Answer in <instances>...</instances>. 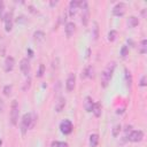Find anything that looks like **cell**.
<instances>
[{"mask_svg": "<svg viewBox=\"0 0 147 147\" xmlns=\"http://www.w3.org/2000/svg\"><path fill=\"white\" fill-rule=\"evenodd\" d=\"M60 129H61V132H62V133L69 134V133H71L74 126H72V123H71L69 119H64V121L60 124Z\"/></svg>", "mask_w": 147, "mask_h": 147, "instance_id": "8992f818", "label": "cell"}, {"mask_svg": "<svg viewBox=\"0 0 147 147\" xmlns=\"http://www.w3.org/2000/svg\"><path fill=\"white\" fill-rule=\"evenodd\" d=\"M3 94L6 95V96H9L10 95V93H11V85H6L5 87H3Z\"/></svg>", "mask_w": 147, "mask_h": 147, "instance_id": "d4e9b609", "label": "cell"}, {"mask_svg": "<svg viewBox=\"0 0 147 147\" xmlns=\"http://www.w3.org/2000/svg\"><path fill=\"white\" fill-rule=\"evenodd\" d=\"M33 37H34V40L37 42H41L45 39V33L42 31H36L34 34H33Z\"/></svg>", "mask_w": 147, "mask_h": 147, "instance_id": "ffe728a7", "label": "cell"}, {"mask_svg": "<svg viewBox=\"0 0 147 147\" xmlns=\"http://www.w3.org/2000/svg\"><path fill=\"white\" fill-rule=\"evenodd\" d=\"M116 37H117V31L110 30V32L108 33V40H109V41H114V40L116 39Z\"/></svg>", "mask_w": 147, "mask_h": 147, "instance_id": "603a6c76", "label": "cell"}, {"mask_svg": "<svg viewBox=\"0 0 147 147\" xmlns=\"http://www.w3.org/2000/svg\"><path fill=\"white\" fill-rule=\"evenodd\" d=\"M93 76V68L90 65V67H87L83 72H82V78H91Z\"/></svg>", "mask_w": 147, "mask_h": 147, "instance_id": "d6986e66", "label": "cell"}, {"mask_svg": "<svg viewBox=\"0 0 147 147\" xmlns=\"http://www.w3.org/2000/svg\"><path fill=\"white\" fill-rule=\"evenodd\" d=\"M146 78H147V77H146V75H144V76L141 77L140 83H139V85H140V86H146V84H147V83H146Z\"/></svg>", "mask_w": 147, "mask_h": 147, "instance_id": "f546056e", "label": "cell"}, {"mask_svg": "<svg viewBox=\"0 0 147 147\" xmlns=\"http://www.w3.org/2000/svg\"><path fill=\"white\" fill-rule=\"evenodd\" d=\"M3 22H5V30L7 32L11 31V29H13V14L11 13H7L5 15Z\"/></svg>", "mask_w": 147, "mask_h": 147, "instance_id": "ba28073f", "label": "cell"}, {"mask_svg": "<svg viewBox=\"0 0 147 147\" xmlns=\"http://www.w3.org/2000/svg\"><path fill=\"white\" fill-rule=\"evenodd\" d=\"M34 122H36V117H34L33 114H31V113L24 114V116H23V118H22V124H21L22 132L25 133L28 130L32 129L33 125H34Z\"/></svg>", "mask_w": 147, "mask_h": 147, "instance_id": "7a4b0ae2", "label": "cell"}, {"mask_svg": "<svg viewBox=\"0 0 147 147\" xmlns=\"http://www.w3.org/2000/svg\"><path fill=\"white\" fill-rule=\"evenodd\" d=\"M125 9H126L125 3H124V2H118V3H116L115 7L113 8V14H114L115 16H123V15L125 14Z\"/></svg>", "mask_w": 147, "mask_h": 147, "instance_id": "52a82bcc", "label": "cell"}, {"mask_svg": "<svg viewBox=\"0 0 147 147\" xmlns=\"http://www.w3.org/2000/svg\"><path fill=\"white\" fill-rule=\"evenodd\" d=\"M49 3H51V6H55V5H57V1H55V2L54 1H51Z\"/></svg>", "mask_w": 147, "mask_h": 147, "instance_id": "836d02e7", "label": "cell"}, {"mask_svg": "<svg viewBox=\"0 0 147 147\" xmlns=\"http://www.w3.org/2000/svg\"><path fill=\"white\" fill-rule=\"evenodd\" d=\"M14 64H15V60L14 57L11 56H7L6 60H5V63H3V69L6 72H9L14 69Z\"/></svg>", "mask_w": 147, "mask_h": 147, "instance_id": "30bf717a", "label": "cell"}, {"mask_svg": "<svg viewBox=\"0 0 147 147\" xmlns=\"http://www.w3.org/2000/svg\"><path fill=\"white\" fill-rule=\"evenodd\" d=\"M3 106H5L3 100H1V99H0V113H2V111H3Z\"/></svg>", "mask_w": 147, "mask_h": 147, "instance_id": "1f68e13d", "label": "cell"}, {"mask_svg": "<svg viewBox=\"0 0 147 147\" xmlns=\"http://www.w3.org/2000/svg\"><path fill=\"white\" fill-rule=\"evenodd\" d=\"M146 52H147V40L142 39L140 45H139V53L140 54H146Z\"/></svg>", "mask_w": 147, "mask_h": 147, "instance_id": "44dd1931", "label": "cell"}, {"mask_svg": "<svg viewBox=\"0 0 147 147\" xmlns=\"http://www.w3.org/2000/svg\"><path fill=\"white\" fill-rule=\"evenodd\" d=\"M78 7H79V1H76V0L70 1V3H69V15L75 16L77 10H78Z\"/></svg>", "mask_w": 147, "mask_h": 147, "instance_id": "7c38bea8", "label": "cell"}, {"mask_svg": "<svg viewBox=\"0 0 147 147\" xmlns=\"http://www.w3.org/2000/svg\"><path fill=\"white\" fill-rule=\"evenodd\" d=\"M125 82H126V85L129 87H131V84H132V77H131V74L127 69H125Z\"/></svg>", "mask_w": 147, "mask_h": 147, "instance_id": "7402d4cb", "label": "cell"}, {"mask_svg": "<svg viewBox=\"0 0 147 147\" xmlns=\"http://www.w3.org/2000/svg\"><path fill=\"white\" fill-rule=\"evenodd\" d=\"M142 138H144V132L141 130H134V131H131L127 139L132 142H139L142 140Z\"/></svg>", "mask_w": 147, "mask_h": 147, "instance_id": "5b68a950", "label": "cell"}, {"mask_svg": "<svg viewBox=\"0 0 147 147\" xmlns=\"http://www.w3.org/2000/svg\"><path fill=\"white\" fill-rule=\"evenodd\" d=\"M56 147H68V144L61 141V142H57V146H56Z\"/></svg>", "mask_w": 147, "mask_h": 147, "instance_id": "4dcf8cb0", "label": "cell"}, {"mask_svg": "<svg viewBox=\"0 0 147 147\" xmlns=\"http://www.w3.org/2000/svg\"><path fill=\"white\" fill-rule=\"evenodd\" d=\"M3 10H5V5H3L2 1H0V18L1 20H3L5 18V15H6Z\"/></svg>", "mask_w": 147, "mask_h": 147, "instance_id": "4316f807", "label": "cell"}, {"mask_svg": "<svg viewBox=\"0 0 147 147\" xmlns=\"http://www.w3.org/2000/svg\"><path fill=\"white\" fill-rule=\"evenodd\" d=\"M79 6L83 7L82 9V23L83 25H87L88 24V21H90V9H88V5L86 1H83V2H79Z\"/></svg>", "mask_w": 147, "mask_h": 147, "instance_id": "277c9868", "label": "cell"}, {"mask_svg": "<svg viewBox=\"0 0 147 147\" xmlns=\"http://www.w3.org/2000/svg\"><path fill=\"white\" fill-rule=\"evenodd\" d=\"M99 144V136L96 133H93L90 136V146L91 147H96Z\"/></svg>", "mask_w": 147, "mask_h": 147, "instance_id": "e0dca14e", "label": "cell"}, {"mask_svg": "<svg viewBox=\"0 0 147 147\" xmlns=\"http://www.w3.org/2000/svg\"><path fill=\"white\" fill-rule=\"evenodd\" d=\"M18 114H20L18 103H17L16 100H14V101L11 102V106H10V123H11L13 125H16V124H17Z\"/></svg>", "mask_w": 147, "mask_h": 147, "instance_id": "3957f363", "label": "cell"}, {"mask_svg": "<svg viewBox=\"0 0 147 147\" xmlns=\"http://www.w3.org/2000/svg\"><path fill=\"white\" fill-rule=\"evenodd\" d=\"M75 83H76V76H75V74H70L69 77H68V79H67V83H65V87H67V90L69 92L74 91Z\"/></svg>", "mask_w": 147, "mask_h": 147, "instance_id": "8fae6325", "label": "cell"}, {"mask_svg": "<svg viewBox=\"0 0 147 147\" xmlns=\"http://www.w3.org/2000/svg\"><path fill=\"white\" fill-rule=\"evenodd\" d=\"M20 68H21L22 74L24 76H28L30 72V61L28 59H22L21 63H20Z\"/></svg>", "mask_w": 147, "mask_h": 147, "instance_id": "9c48e42d", "label": "cell"}, {"mask_svg": "<svg viewBox=\"0 0 147 147\" xmlns=\"http://www.w3.org/2000/svg\"><path fill=\"white\" fill-rule=\"evenodd\" d=\"M93 103H94V102H93L92 98H90V96H86V98H85V101H84V107H85V110H86L87 113L92 111Z\"/></svg>", "mask_w": 147, "mask_h": 147, "instance_id": "9a60e30c", "label": "cell"}, {"mask_svg": "<svg viewBox=\"0 0 147 147\" xmlns=\"http://www.w3.org/2000/svg\"><path fill=\"white\" fill-rule=\"evenodd\" d=\"M44 71H45V65H44V64H40V65H39V70H38V72H37V77H42Z\"/></svg>", "mask_w": 147, "mask_h": 147, "instance_id": "83f0119b", "label": "cell"}, {"mask_svg": "<svg viewBox=\"0 0 147 147\" xmlns=\"http://www.w3.org/2000/svg\"><path fill=\"white\" fill-rule=\"evenodd\" d=\"M115 67H116L115 62H109L107 64V67L105 68V70L102 71V74H101V86L102 87H107L108 86V84H109V82L111 79V76L114 74Z\"/></svg>", "mask_w": 147, "mask_h": 147, "instance_id": "6da1fadb", "label": "cell"}, {"mask_svg": "<svg viewBox=\"0 0 147 147\" xmlns=\"http://www.w3.org/2000/svg\"><path fill=\"white\" fill-rule=\"evenodd\" d=\"M101 109H102V107H101V103H100V102H95V103H93L92 113L94 114L95 117H100V116H101Z\"/></svg>", "mask_w": 147, "mask_h": 147, "instance_id": "2e32d148", "label": "cell"}, {"mask_svg": "<svg viewBox=\"0 0 147 147\" xmlns=\"http://www.w3.org/2000/svg\"><path fill=\"white\" fill-rule=\"evenodd\" d=\"M138 24H139L138 17H136V16H130V17L127 18V25H129L130 28H136Z\"/></svg>", "mask_w": 147, "mask_h": 147, "instance_id": "ac0fdd59", "label": "cell"}, {"mask_svg": "<svg viewBox=\"0 0 147 147\" xmlns=\"http://www.w3.org/2000/svg\"><path fill=\"white\" fill-rule=\"evenodd\" d=\"M127 53H129V48H127V46H123L122 49H121V56H122L123 59H125L126 55H127Z\"/></svg>", "mask_w": 147, "mask_h": 147, "instance_id": "484cf974", "label": "cell"}, {"mask_svg": "<svg viewBox=\"0 0 147 147\" xmlns=\"http://www.w3.org/2000/svg\"><path fill=\"white\" fill-rule=\"evenodd\" d=\"M93 25H94V28H93V31H94L93 38H94V39H98V31H99V28H98V23H96V22H94V23H93Z\"/></svg>", "mask_w": 147, "mask_h": 147, "instance_id": "f1b7e54d", "label": "cell"}, {"mask_svg": "<svg viewBox=\"0 0 147 147\" xmlns=\"http://www.w3.org/2000/svg\"><path fill=\"white\" fill-rule=\"evenodd\" d=\"M75 24H74V22H69V23H67L65 24V36L68 37V38H70L74 33H75Z\"/></svg>", "mask_w": 147, "mask_h": 147, "instance_id": "4fadbf2b", "label": "cell"}, {"mask_svg": "<svg viewBox=\"0 0 147 147\" xmlns=\"http://www.w3.org/2000/svg\"><path fill=\"white\" fill-rule=\"evenodd\" d=\"M64 106H65V99L64 98H59L57 101L55 102V111L57 113H61L63 109H64Z\"/></svg>", "mask_w": 147, "mask_h": 147, "instance_id": "5bb4252c", "label": "cell"}, {"mask_svg": "<svg viewBox=\"0 0 147 147\" xmlns=\"http://www.w3.org/2000/svg\"><path fill=\"white\" fill-rule=\"evenodd\" d=\"M121 125L119 124H116L114 127H113V137H117L118 134H119V132H121Z\"/></svg>", "mask_w": 147, "mask_h": 147, "instance_id": "cb8c5ba5", "label": "cell"}, {"mask_svg": "<svg viewBox=\"0 0 147 147\" xmlns=\"http://www.w3.org/2000/svg\"><path fill=\"white\" fill-rule=\"evenodd\" d=\"M30 82H31L30 79H28V80L25 82V83H26V85H25V86L23 87V90H26V88H29V86H30Z\"/></svg>", "mask_w": 147, "mask_h": 147, "instance_id": "d6a6232c", "label": "cell"}]
</instances>
